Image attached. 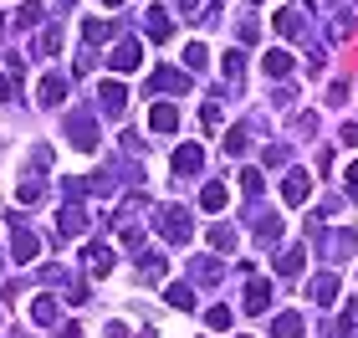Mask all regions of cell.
<instances>
[{
  "mask_svg": "<svg viewBox=\"0 0 358 338\" xmlns=\"http://www.w3.org/2000/svg\"><path fill=\"white\" fill-rule=\"evenodd\" d=\"M154 225H159V236H164L169 246H185V241L194 236V225H189V211H185V205H164Z\"/></svg>",
  "mask_w": 358,
  "mask_h": 338,
  "instance_id": "obj_1",
  "label": "cell"
},
{
  "mask_svg": "<svg viewBox=\"0 0 358 338\" xmlns=\"http://www.w3.org/2000/svg\"><path fill=\"white\" fill-rule=\"evenodd\" d=\"M6 220H10V231H15V241H10L15 262H36V251H41V236L31 231V225H26L21 216H6Z\"/></svg>",
  "mask_w": 358,
  "mask_h": 338,
  "instance_id": "obj_2",
  "label": "cell"
},
{
  "mask_svg": "<svg viewBox=\"0 0 358 338\" xmlns=\"http://www.w3.org/2000/svg\"><path fill=\"white\" fill-rule=\"evenodd\" d=\"M67 139H72V149L92 154L97 149V123L87 118V113H72V118H67Z\"/></svg>",
  "mask_w": 358,
  "mask_h": 338,
  "instance_id": "obj_3",
  "label": "cell"
},
{
  "mask_svg": "<svg viewBox=\"0 0 358 338\" xmlns=\"http://www.w3.org/2000/svg\"><path fill=\"white\" fill-rule=\"evenodd\" d=\"M307 195H313V174L307 169H287L282 174V200L287 205H307Z\"/></svg>",
  "mask_w": 358,
  "mask_h": 338,
  "instance_id": "obj_4",
  "label": "cell"
},
{
  "mask_svg": "<svg viewBox=\"0 0 358 338\" xmlns=\"http://www.w3.org/2000/svg\"><path fill=\"white\" fill-rule=\"evenodd\" d=\"M57 225H62V236H87L92 216L83 211V200H67V205H62V216H57Z\"/></svg>",
  "mask_w": 358,
  "mask_h": 338,
  "instance_id": "obj_5",
  "label": "cell"
},
{
  "mask_svg": "<svg viewBox=\"0 0 358 338\" xmlns=\"http://www.w3.org/2000/svg\"><path fill=\"white\" fill-rule=\"evenodd\" d=\"M108 62H113V72H138V62H143V46H138L134 36H123L118 46H113V57H108Z\"/></svg>",
  "mask_w": 358,
  "mask_h": 338,
  "instance_id": "obj_6",
  "label": "cell"
},
{
  "mask_svg": "<svg viewBox=\"0 0 358 338\" xmlns=\"http://www.w3.org/2000/svg\"><path fill=\"white\" fill-rule=\"evenodd\" d=\"M313 241H322V251H328L333 262H343V256L353 251V241H358V236H353V231H328V236H322L317 225H313Z\"/></svg>",
  "mask_w": 358,
  "mask_h": 338,
  "instance_id": "obj_7",
  "label": "cell"
},
{
  "mask_svg": "<svg viewBox=\"0 0 358 338\" xmlns=\"http://www.w3.org/2000/svg\"><path fill=\"white\" fill-rule=\"evenodd\" d=\"M185 87H189V77L174 72V67H154L149 72V92H185Z\"/></svg>",
  "mask_w": 358,
  "mask_h": 338,
  "instance_id": "obj_8",
  "label": "cell"
},
{
  "mask_svg": "<svg viewBox=\"0 0 358 338\" xmlns=\"http://www.w3.org/2000/svg\"><path fill=\"white\" fill-rule=\"evenodd\" d=\"M97 103H103L108 118H118V113L128 108V87L123 83H103V87H97Z\"/></svg>",
  "mask_w": 358,
  "mask_h": 338,
  "instance_id": "obj_9",
  "label": "cell"
},
{
  "mask_svg": "<svg viewBox=\"0 0 358 338\" xmlns=\"http://www.w3.org/2000/svg\"><path fill=\"white\" fill-rule=\"evenodd\" d=\"M143 31H149L154 41H169V31H174L169 10H164V6H149V10H143Z\"/></svg>",
  "mask_w": 358,
  "mask_h": 338,
  "instance_id": "obj_10",
  "label": "cell"
},
{
  "mask_svg": "<svg viewBox=\"0 0 358 338\" xmlns=\"http://www.w3.org/2000/svg\"><path fill=\"white\" fill-rule=\"evenodd\" d=\"M149 128H154V134H174V128H179V108L174 103H154L149 108Z\"/></svg>",
  "mask_w": 358,
  "mask_h": 338,
  "instance_id": "obj_11",
  "label": "cell"
},
{
  "mask_svg": "<svg viewBox=\"0 0 358 338\" xmlns=\"http://www.w3.org/2000/svg\"><path fill=\"white\" fill-rule=\"evenodd\" d=\"M62 318V308H57V297L52 293H41V297H31V323H41V328H52Z\"/></svg>",
  "mask_w": 358,
  "mask_h": 338,
  "instance_id": "obj_12",
  "label": "cell"
},
{
  "mask_svg": "<svg viewBox=\"0 0 358 338\" xmlns=\"http://www.w3.org/2000/svg\"><path fill=\"white\" fill-rule=\"evenodd\" d=\"M200 169H205L200 143H185V149H174V174H200Z\"/></svg>",
  "mask_w": 358,
  "mask_h": 338,
  "instance_id": "obj_13",
  "label": "cell"
},
{
  "mask_svg": "<svg viewBox=\"0 0 358 338\" xmlns=\"http://www.w3.org/2000/svg\"><path fill=\"white\" fill-rule=\"evenodd\" d=\"M307 297H313L317 308H322V302H333L338 297V277H333V272H317V277L307 282Z\"/></svg>",
  "mask_w": 358,
  "mask_h": 338,
  "instance_id": "obj_14",
  "label": "cell"
},
{
  "mask_svg": "<svg viewBox=\"0 0 358 338\" xmlns=\"http://www.w3.org/2000/svg\"><path fill=\"white\" fill-rule=\"evenodd\" d=\"M67 92H72V83H67L62 72H52V77L41 83V103H46V108H57V103H67Z\"/></svg>",
  "mask_w": 358,
  "mask_h": 338,
  "instance_id": "obj_15",
  "label": "cell"
},
{
  "mask_svg": "<svg viewBox=\"0 0 358 338\" xmlns=\"http://www.w3.org/2000/svg\"><path fill=\"white\" fill-rule=\"evenodd\" d=\"M262 72L271 77V83H276V77H287V72H292V52H282V46H271V52L262 57Z\"/></svg>",
  "mask_w": 358,
  "mask_h": 338,
  "instance_id": "obj_16",
  "label": "cell"
},
{
  "mask_svg": "<svg viewBox=\"0 0 358 338\" xmlns=\"http://www.w3.org/2000/svg\"><path fill=\"white\" fill-rule=\"evenodd\" d=\"M266 302H271V282L256 277V282L246 287V302H241V308H246V313H266Z\"/></svg>",
  "mask_w": 358,
  "mask_h": 338,
  "instance_id": "obj_17",
  "label": "cell"
},
{
  "mask_svg": "<svg viewBox=\"0 0 358 338\" xmlns=\"http://www.w3.org/2000/svg\"><path fill=\"white\" fill-rule=\"evenodd\" d=\"M271 338H302V313H276Z\"/></svg>",
  "mask_w": 358,
  "mask_h": 338,
  "instance_id": "obj_18",
  "label": "cell"
},
{
  "mask_svg": "<svg viewBox=\"0 0 358 338\" xmlns=\"http://www.w3.org/2000/svg\"><path fill=\"white\" fill-rule=\"evenodd\" d=\"M225 200H231V190H225V185H205L200 190V211H210V216L225 211Z\"/></svg>",
  "mask_w": 358,
  "mask_h": 338,
  "instance_id": "obj_19",
  "label": "cell"
},
{
  "mask_svg": "<svg viewBox=\"0 0 358 338\" xmlns=\"http://www.w3.org/2000/svg\"><path fill=\"white\" fill-rule=\"evenodd\" d=\"M276 31H282V36H302V31H307V26H302V10L287 6L282 15H276Z\"/></svg>",
  "mask_w": 358,
  "mask_h": 338,
  "instance_id": "obj_20",
  "label": "cell"
},
{
  "mask_svg": "<svg viewBox=\"0 0 358 338\" xmlns=\"http://www.w3.org/2000/svg\"><path fill=\"white\" fill-rule=\"evenodd\" d=\"M189 277L194 282H220V262L215 256H200V262H189Z\"/></svg>",
  "mask_w": 358,
  "mask_h": 338,
  "instance_id": "obj_21",
  "label": "cell"
},
{
  "mask_svg": "<svg viewBox=\"0 0 358 338\" xmlns=\"http://www.w3.org/2000/svg\"><path fill=\"white\" fill-rule=\"evenodd\" d=\"M164 302H169V308H179V313H185V308H194V287H185V282L164 287Z\"/></svg>",
  "mask_w": 358,
  "mask_h": 338,
  "instance_id": "obj_22",
  "label": "cell"
},
{
  "mask_svg": "<svg viewBox=\"0 0 358 338\" xmlns=\"http://www.w3.org/2000/svg\"><path fill=\"white\" fill-rule=\"evenodd\" d=\"M87 267H92V277H103V272H113V251H108V246H97V241H92V246H87Z\"/></svg>",
  "mask_w": 358,
  "mask_h": 338,
  "instance_id": "obj_23",
  "label": "cell"
},
{
  "mask_svg": "<svg viewBox=\"0 0 358 338\" xmlns=\"http://www.w3.org/2000/svg\"><path fill=\"white\" fill-rule=\"evenodd\" d=\"M302 262H307V251H302V246H292V251H282L276 272H282V277H297V272H302Z\"/></svg>",
  "mask_w": 358,
  "mask_h": 338,
  "instance_id": "obj_24",
  "label": "cell"
},
{
  "mask_svg": "<svg viewBox=\"0 0 358 338\" xmlns=\"http://www.w3.org/2000/svg\"><path fill=\"white\" fill-rule=\"evenodd\" d=\"M185 67H189V72H205V67H210V52H205L200 41H189V46H185Z\"/></svg>",
  "mask_w": 358,
  "mask_h": 338,
  "instance_id": "obj_25",
  "label": "cell"
},
{
  "mask_svg": "<svg viewBox=\"0 0 358 338\" xmlns=\"http://www.w3.org/2000/svg\"><path fill=\"white\" fill-rule=\"evenodd\" d=\"M108 36H113V21H83V41L97 46V41H108Z\"/></svg>",
  "mask_w": 358,
  "mask_h": 338,
  "instance_id": "obj_26",
  "label": "cell"
},
{
  "mask_svg": "<svg viewBox=\"0 0 358 338\" xmlns=\"http://www.w3.org/2000/svg\"><path fill=\"white\" fill-rule=\"evenodd\" d=\"M210 246H215V251H231V246H236V231H231V225H210Z\"/></svg>",
  "mask_w": 358,
  "mask_h": 338,
  "instance_id": "obj_27",
  "label": "cell"
},
{
  "mask_svg": "<svg viewBox=\"0 0 358 338\" xmlns=\"http://www.w3.org/2000/svg\"><path fill=\"white\" fill-rule=\"evenodd\" d=\"M246 143H251L246 139V123H236L231 134H225V154H246Z\"/></svg>",
  "mask_w": 358,
  "mask_h": 338,
  "instance_id": "obj_28",
  "label": "cell"
},
{
  "mask_svg": "<svg viewBox=\"0 0 358 338\" xmlns=\"http://www.w3.org/2000/svg\"><path fill=\"white\" fill-rule=\"evenodd\" d=\"M36 21H41V0H26V6L15 10V26H26V31H31Z\"/></svg>",
  "mask_w": 358,
  "mask_h": 338,
  "instance_id": "obj_29",
  "label": "cell"
},
{
  "mask_svg": "<svg viewBox=\"0 0 358 338\" xmlns=\"http://www.w3.org/2000/svg\"><path fill=\"white\" fill-rule=\"evenodd\" d=\"M205 328H215V333H220V328H231V308H225V302H215V308L205 313Z\"/></svg>",
  "mask_w": 358,
  "mask_h": 338,
  "instance_id": "obj_30",
  "label": "cell"
},
{
  "mask_svg": "<svg viewBox=\"0 0 358 338\" xmlns=\"http://www.w3.org/2000/svg\"><path fill=\"white\" fill-rule=\"evenodd\" d=\"M276 236H282V220H276V216H262V225H256V241H266V246H271Z\"/></svg>",
  "mask_w": 358,
  "mask_h": 338,
  "instance_id": "obj_31",
  "label": "cell"
},
{
  "mask_svg": "<svg viewBox=\"0 0 358 338\" xmlns=\"http://www.w3.org/2000/svg\"><path fill=\"white\" fill-rule=\"evenodd\" d=\"M262 185H266V180H262V169H241V190H246L251 200L262 195Z\"/></svg>",
  "mask_w": 358,
  "mask_h": 338,
  "instance_id": "obj_32",
  "label": "cell"
},
{
  "mask_svg": "<svg viewBox=\"0 0 358 338\" xmlns=\"http://www.w3.org/2000/svg\"><path fill=\"white\" fill-rule=\"evenodd\" d=\"M241 72H246V57L231 46V52H225V77H231V83H241Z\"/></svg>",
  "mask_w": 358,
  "mask_h": 338,
  "instance_id": "obj_33",
  "label": "cell"
},
{
  "mask_svg": "<svg viewBox=\"0 0 358 338\" xmlns=\"http://www.w3.org/2000/svg\"><path fill=\"white\" fill-rule=\"evenodd\" d=\"M57 46H62V31H57V26H46V31H41V41H36V52H46V57H52Z\"/></svg>",
  "mask_w": 358,
  "mask_h": 338,
  "instance_id": "obj_34",
  "label": "cell"
},
{
  "mask_svg": "<svg viewBox=\"0 0 358 338\" xmlns=\"http://www.w3.org/2000/svg\"><path fill=\"white\" fill-rule=\"evenodd\" d=\"M15 200H21V205H36V200H41V180H26L21 190H15Z\"/></svg>",
  "mask_w": 358,
  "mask_h": 338,
  "instance_id": "obj_35",
  "label": "cell"
},
{
  "mask_svg": "<svg viewBox=\"0 0 358 338\" xmlns=\"http://www.w3.org/2000/svg\"><path fill=\"white\" fill-rule=\"evenodd\" d=\"M287 159H292L287 143H271V149H266V164H271V169H276V164H287Z\"/></svg>",
  "mask_w": 358,
  "mask_h": 338,
  "instance_id": "obj_36",
  "label": "cell"
},
{
  "mask_svg": "<svg viewBox=\"0 0 358 338\" xmlns=\"http://www.w3.org/2000/svg\"><path fill=\"white\" fill-rule=\"evenodd\" d=\"M200 123L210 128V134H215V128H220V108H215V103H205V113H200Z\"/></svg>",
  "mask_w": 358,
  "mask_h": 338,
  "instance_id": "obj_37",
  "label": "cell"
},
{
  "mask_svg": "<svg viewBox=\"0 0 358 338\" xmlns=\"http://www.w3.org/2000/svg\"><path fill=\"white\" fill-rule=\"evenodd\" d=\"M343 180H348V185H343V190H348V200H358V159L348 164V174H343Z\"/></svg>",
  "mask_w": 358,
  "mask_h": 338,
  "instance_id": "obj_38",
  "label": "cell"
},
{
  "mask_svg": "<svg viewBox=\"0 0 358 338\" xmlns=\"http://www.w3.org/2000/svg\"><path fill=\"white\" fill-rule=\"evenodd\" d=\"M236 36H241V41H256V36H262V26H256V21H241Z\"/></svg>",
  "mask_w": 358,
  "mask_h": 338,
  "instance_id": "obj_39",
  "label": "cell"
},
{
  "mask_svg": "<svg viewBox=\"0 0 358 338\" xmlns=\"http://www.w3.org/2000/svg\"><path fill=\"white\" fill-rule=\"evenodd\" d=\"M343 143H348V149H358V123H343Z\"/></svg>",
  "mask_w": 358,
  "mask_h": 338,
  "instance_id": "obj_40",
  "label": "cell"
},
{
  "mask_svg": "<svg viewBox=\"0 0 358 338\" xmlns=\"http://www.w3.org/2000/svg\"><path fill=\"white\" fill-rule=\"evenodd\" d=\"M108 338H128V323H108Z\"/></svg>",
  "mask_w": 358,
  "mask_h": 338,
  "instance_id": "obj_41",
  "label": "cell"
},
{
  "mask_svg": "<svg viewBox=\"0 0 358 338\" xmlns=\"http://www.w3.org/2000/svg\"><path fill=\"white\" fill-rule=\"evenodd\" d=\"M174 6H179V10H194V6H200V0H174Z\"/></svg>",
  "mask_w": 358,
  "mask_h": 338,
  "instance_id": "obj_42",
  "label": "cell"
},
{
  "mask_svg": "<svg viewBox=\"0 0 358 338\" xmlns=\"http://www.w3.org/2000/svg\"><path fill=\"white\" fill-rule=\"evenodd\" d=\"M0 98H15V92H10V83H0Z\"/></svg>",
  "mask_w": 358,
  "mask_h": 338,
  "instance_id": "obj_43",
  "label": "cell"
},
{
  "mask_svg": "<svg viewBox=\"0 0 358 338\" xmlns=\"http://www.w3.org/2000/svg\"><path fill=\"white\" fill-rule=\"evenodd\" d=\"M57 6H62V10H72V6H77V0H57Z\"/></svg>",
  "mask_w": 358,
  "mask_h": 338,
  "instance_id": "obj_44",
  "label": "cell"
},
{
  "mask_svg": "<svg viewBox=\"0 0 358 338\" xmlns=\"http://www.w3.org/2000/svg\"><path fill=\"white\" fill-rule=\"evenodd\" d=\"M103 6H113V10H118V0H103Z\"/></svg>",
  "mask_w": 358,
  "mask_h": 338,
  "instance_id": "obj_45",
  "label": "cell"
},
{
  "mask_svg": "<svg viewBox=\"0 0 358 338\" xmlns=\"http://www.w3.org/2000/svg\"><path fill=\"white\" fill-rule=\"evenodd\" d=\"M0 36H6V21H0Z\"/></svg>",
  "mask_w": 358,
  "mask_h": 338,
  "instance_id": "obj_46",
  "label": "cell"
},
{
  "mask_svg": "<svg viewBox=\"0 0 358 338\" xmlns=\"http://www.w3.org/2000/svg\"><path fill=\"white\" fill-rule=\"evenodd\" d=\"M256 6H262V0H256Z\"/></svg>",
  "mask_w": 358,
  "mask_h": 338,
  "instance_id": "obj_47",
  "label": "cell"
}]
</instances>
